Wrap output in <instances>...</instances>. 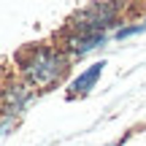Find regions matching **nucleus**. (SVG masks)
I'll use <instances>...</instances> for the list:
<instances>
[{
    "label": "nucleus",
    "mask_w": 146,
    "mask_h": 146,
    "mask_svg": "<svg viewBox=\"0 0 146 146\" xmlns=\"http://www.w3.org/2000/svg\"><path fill=\"white\" fill-rule=\"evenodd\" d=\"M33 103V87L30 84H5L3 89V135L11 133V122L16 125V116Z\"/></svg>",
    "instance_id": "nucleus-3"
},
{
    "label": "nucleus",
    "mask_w": 146,
    "mask_h": 146,
    "mask_svg": "<svg viewBox=\"0 0 146 146\" xmlns=\"http://www.w3.org/2000/svg\"><path fill=\"white\" fill-rule=\"evenodd\" d=\"M119 3H89L73 11L65 22V33L70 35H106V30L119 22Z\"/></svg>",
    "instance_id": "nucleus-2"
},
{
    "label": "nucleus",
    "mask_w": 146,
    "mask_h": 146,
    "mask_svg": "<svg viewBox=\"0 0 146 146\" xmlns=\"http://www.w3.org/2000/svg\"><path fill=\"white\" fill-rule=\"evenodd\" d=\"M16 68H19L25 84H30L38 92H49L57 84H62V78L68 76L70 57L60 46L35 43V46H27L16 54Z\"/></svg>",
    "instance_id": "nucleus-1"
},
{
    "label": "nucleus",
    "mask_w": 146,
    "mask_h": 146,
    "mask_svg": "<svg viewBox=\"0 0 146 146\" xmlns=\"http://www.w3.org/2000/svg\"><path fill=\"white\" fill-rule=\"evenodd\" d=\"M143 30H146L143 22H138V25H127V27H119V30L114 33V38H116V41H125V38H133V35H138V33H143Z\"/></svg>",
    "instance_id": "nucleus-6"
},
{
    "label": "nucleus",
    "mask_w": 146,
    "mask_h": 146,
    "mask_svg": "<svg viewBox=\"0 0 146 146\" xmlns=\"http://www.w3.org/2000/svg\"><path fill=\"white\" fill-rule=\"evenodd\" d=\"M106 41H108V35H70V33H62L60 49H62L70 60H81V57H87L89 52H95L98 46H103Z\"/></svg>",
    "instance_id": "nucleus-4"
},
{
    "label": "nucleus",
    "mask_w": 146,
    "mask_h": 146,
    "mask_svg": "<svg viewBox=\"0 0 146 146\" xmlns=\"http://www.w3.org/2000/svg\"><path fill=\"white\" fill-rule=\"evenodd\" d=\"M143 25H146V19H143Z\"/></svg>",
    "instance_id": "nucleus-7"
},
{
    "label": "nucleus",
    "mask_w": 146,
    "mask_h": 146,
    "mask_svg": "<svg viewBox=\"0 0 146 146\" xmlns=\"http://www.w3.org/2000/svg\"><path fill=\"white\" fill-rule=\"evenodd\" d=\"M103 68H106V60L87 65V68H84V70L70 81V87H68V98L73 100V98H84V95H89V92L95 89V84L100 81V76H103Z\"/></svg>",
    "instance_id": "nucleus-5"
}]
</instances>
